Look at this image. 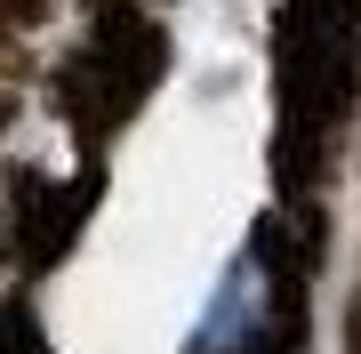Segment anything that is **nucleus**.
<instances>
[{
	"label": "nucleus",
	"instance_id": "f257e3e1",
	"mask_svg": "<svg viewBox=\"0 0 361 354\" xmlns=\"http://www.w3.org/2000/svg\"><path fill=\"white\" fill-rule=\"evenodd\" d=\"M273 306H281V298H273V274L257 258H241L217 282V298H209V314L193 330V354H257L273 338Z\"/></svg>",
	"mask_w": 361,
	"mask_h": 354
}]
</instances>
